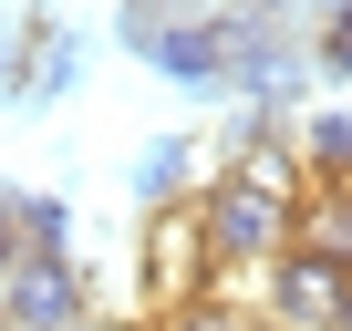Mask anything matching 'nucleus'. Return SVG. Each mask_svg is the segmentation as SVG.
Returning a JSON list of instances; mask_svg holds the SVG:
<instances>
[{
    "mask_svg": "<svg viewBox=\"0 0 352 331\" xmlns=\"http://www.w3.org/2000/svg\"><path fill=\"white\" fill-rule=\"evenodd\" d=\"M135 290H145V321H166V310H187V300H208V290H218V259H208V218H197V197L145 218Z\"/></svg>",
    "mask_w": 352,
    "mask_h": 331,
    "instance_id": "1",
    "label": "nucleus"
},
{
    "mask_svg": "<svg viewBox=\"0 0 352 331\" xmlns=\"http://www.w3.org/2000/svg\"><path fill=\"white\" fill-rule=\"evenodd\" d=\"M197 218H208V259H218V269L270 279V269L290 259V218H300V207H280V197H259V187L208 176V187H197Z\"/></svg>",
    "mask_w": 352,
    "mask_h": 331,
    "instance_id": "2",
    "label": "nucleus"
},
{
    "mask_svg": "<svg viewBox=\"0 0 352 331\" xmlns=\"http://www.w3.org/2000/svg\"><path fill=\"white\" fill-rule=\"evenodd\" d=\"M0 331H94V290L73 259H21L0 290Z\"/></svg>",
    "mask_w": 352,
    "mask_h": 331,
    "instance_id": "3",
    "label": "nucleus"
},
{
    "mask_svg": "<svg viewBox=\"0 0 352 331\" xmlns=\"http://www.w3.org/2000/svg\"><path fill=\"white\" fill-rule=\"evenodd\" d=\"M342 300H352V279H342V269H321V259H300V249L259 279V321H280V331H331V321H342Z\"/></svg>",
    "mask_w": 352,
    "mask_h": 331,
    "instance_id": "4",
    "label": "nucleus"
},
{
    "mask_svg": "<svg viewBox=\"0 0 352 331\" xmlns=\"http://www.w3.org/2000/svg\"><path fill=\"white\" fill-rule=\"evenodd\" d=\"M83 73V42L52 21V11H32L21 21V42H11V73H0V93H11V104H42V93H63Z\"/></svg>",
    "mask_w": 352,
    "mask_h": 331,
    "instance_id": "5",
    "label": "nucleus"
},
{
    "mask_svg": "<svg viewBox=\"0 0 352 331\" xmlns=\"http://www.w3.org/2000/svg\"><path fill=\"white\" fill-rule=\"evenodd\" d=\"M135 52H145L166 83H208V93H218V83H228V11H208V21H166V32H145Z\"/></svg>",
    "mask_w": 352,
    "mask_h": 331,
    "instance_id": "6",
    "label": "nucleus"
},
{
    "mask_svg": "<svg viewBox=\"0 0 352 331\" xmlns=\"http://www.w3.org/2000/svg\"><path fill=\"white\" fill-rule=\"evenodd\" d=\"M290 249L352 279V187H311V197H300V218H290Z\"/></svg>",
    "mask_w": 352,
    "mask_h": 331,
    "instance_id": "7",
    "label": "nucleus"
},
{
    "mask_svg": "<svg viewBox=\"0 0 352 331\" xmlns=\"http://www.w3.org/2000/svg\"><path fill=\"white\" fill-rule=\"evenodd\" d=\"M290 83H300L290 42H280V32H249V21H228V83H218V93H290Z\"/></svg>",
    "mask_w": 352,
    "mask_h": 331,
    "instance_id": "8",
    "label": "nucleus"
},
{
    "mask_svg": "<svg viewBox=\"0 0 352 331\" xmlns=\"http://www.w3.org/2000/svg\"><path fill=\"white\" fill-rule=\"evenodd\" d=\"M187 187H197V145H187V135H155V145H145V166H135L145 218H155V207H187Z\"/></svg>",
    "mask_w": 352,
    "mask_h": 331,
    "instance_id": "9",
    "label": "nucleus"
},
{
    "mask_svg": "<svg viewBox=\"0 0 352 331\" xmlns=\"http://www.w3.org/2000/svg\"><path fill=\"white\" fill-rule=\"evenodd\" d=\"M11 238H21V259H73V207L42 197V187H21L11 197Z\"/></svg>",
    "mask_w": 352,
    "mask_h": 331,
    "instance_id": "10",
    "label": "nucleus"
},
{
    "mask_svg": "<svg viewBox=\"0 0 352 331\" xmlns=\"http://www.w3.org/2000/svg\"><path fill=\"white\" fill-rule=\"evenodd\" d=\"M300 166H311V187H352V114H311L300 124Z\"/></svg>",
    "mask_w": 352,
    "mask_h": 331,
    "instance_id": "11",
    "label": "nucleus"
},
{
    "mask_svg": "<svg viewBox=\"0 0 352 331\" xmlns=\"http://www.w3.org/2000/svg\"><path fill=\"white\" fill-rule=\"evenodd\" d=\"M145 331H259V310H249V300H228V290H208V300L166 310V321H145Z\"/></svg>",
    "mask_w": 352,
    "mask_h": 331,
    "instance_id": "12",
    "label": "nucleus"
},
{
    "mask_svg": "<svg viewBox=\"0 0 352 331\" xmlns=\"http://www.w3.org/2000/svg\"><path fill=\"white\" fill-rule=\"evenodd\" d=\"M311 62L331 83H352V0H321V32H311Z\"/></svg>",
    "mask_w": 352,
    "mask_h": 331,
    "instance_id": "13",
    "label": "nucleus"
},
{
    "mask_svg": "<svg viewBox=\"0 0 352 331\" xmlns=\"http://www.w3.org/2000/svg\"><path fill=\"white\" fill-rule=\"evenodd\" d=\"M290 11H300V0H228V21H249V32H280Z\"/></svg>",
    "mask_w": 352,
    "mask_h": 331,
    "instance_id": "14",
    "label": "nucleus"
},
{
    "mask_svg": "<svg viewBox=\"0 0 352 331\" xmlns=\"http://www.w3.org/2000/svg\"><path fill=\"white\" fill-rule=\"evenodd\" d=\"M11 269H21V238H11V218H0V290H11Z\"/></svg>",
    "mask_w": 352,
    "mask_h": 331,
    "instance_id": "15",
    "label": "nucleus"
},
{
    "mask_svg": "<svg viewBox=\"0 0 352 331\" xmlns=\"http://www.w3.org/2000/svg\"><path fill=\"white\" fill-rule=\"evenodd\" d=\"M11 197H21V187H0V218H11Z\"/></svg>",
    "mask_w": 352,
    "mask_h": 331,
    "instance_id": "16",
    "label": "nucleus"
},
{
    "mask_svg": "<svg viewBox=\"0 0 352 331\" xmlns=\"http://www.w3.org/2000/svg\"><path fill=\"white\" fill-rule=\"evenodd\" d=\"M331 331H352V300H342V321H331Z\"/></svg>",
    "mask_w": 352,
    "mask_h": 331,
    "instance_id": "17",
    "label": "nucleus"
}]
</instances>
